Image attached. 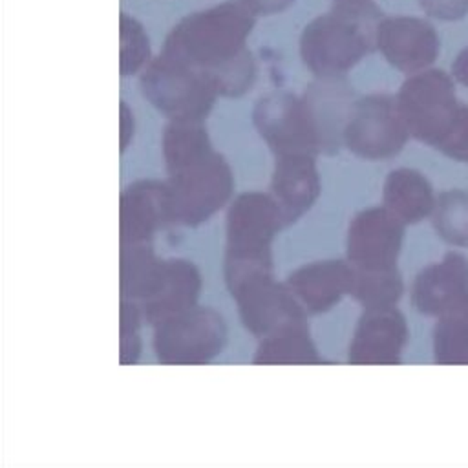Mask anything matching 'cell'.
Segmentation results:
<instances>
[{"mask_svg": "<svg viewBox=\"0 0 468 468\" xmlns=\"http://www.w3.org/2000/svg\"><path fill=\"white\" fill-rule=\"evenodd\" d=\"M384 18L371 0H335L300 35V57L318 79L344 77L377 48V27Z\"/></svg>", "mask_w": 468, "mask_h": 468, "instance_id": "cell-2", "label": "cell"}, {"mask_svg": "<svg viewBox=\"0 0 468 468\" xmlns=\"http://www.w3.org/2000/svg\"><path fill=\"white\" fill-rule=\"evenodd\" d=\"M172 218L177 227H197L221 210L234 192L229 161L207 148L166 166Z\"/></svg>", "mask_w": 468, "mask_h": 468, "instance_id": "cell-3", "label": "cell"}, {"mask_svg": "<svg viewBox=\"0 0 468 468\" xmlns=\"http://www.w3.org/2000/svg\"><path fill=\"white\" fill-rule=\"evenodd\" d=\"M377 48L393 68L413 75L437 60L441 40L428 20L388 16L378 22Z\"/></svg>", "mask_w": 468, "mask_h": 468, "instance_id": "cell-14", "label": "cell"}, {"mask_svg": "<svg viewBox=\"0 0 468 468\" xmlns=\"http://www.w3.org/2000/svg\"><path fill=\"white\" fill-rule=\"evenodd\" d=\"M256 15L239 0H227L183 16L166 35L163 53L207 75L219 97H239L256 80L247 40Z\"/></svg>", "mask_w": 468, "mask_h": 468, "instance_id": "cell-1", "label": "cell"}, {"mask_svg": "<svg viewBox=\"0 0 468 468\" xmlns=\"http://www.w3.org/2000/svg\"><path fill=\"white\" fill-rule=\"evenodd\" d=\"M203 278L199 269L185 258L163 260L159 278L152 292L139 303L144 322L157 325L159 322L197 305Z\"/></svg>", "mask_w": 468, "mask_h": 468, "instance_id": "cell-17", "label": "cell"}, {"mask_svg": "<svg viewBox=\"0 0 468 468\" xmlns=\"http://www.w3.org/2000/svg\"><path fill=\"white\" fill-rule=\"evenodd\" d=\"M324 362L305 318L285 322L261 336L252 356V364L260 366H316Z\"/></svg>", "mask_w": 468, "mask_h": 468, "instance_id": "cell-19", "label": "cell"}, {"mask_svg": "<svg viewBox=\"0 0 468 468\" xmlns=\"http://www.w3.org/2000/svg\"><path fill=\"white\" fill-rule=\"evenodd\" d=\"M163 258H157L152 243L121 245L119 289L121 298L141 303L154 289Z\"/></svg>", "mask_w": 468, "mask_h": 468, "instance_id": "cell-21", "label": "cell"}, {"mask_svg": "<svg viewBox=\"0 0 468 468\" xmlns=\"http://www.w3.org/2000/svg\"><path fill=\"white\" fill-rule=\"evenodd\" d=\"M174 225L166 181L141 179L128 185L119 199L121 245L152 243L159 230Z\"/></svg>", "mask_w": 468, "mask_h": 468, "instance_id": "cell-13", "label": "cell"}, {"mask_svg": "<svg viewBox=\"0 0 468 468\" xmlns=\"http://www.w3.org/2000/svg\"><path fill=\"white\" fill-rule=\"evenodd\" d=\"M452 75L455 77L457 82L468 88V46L455 57L452 64Z\"/></svg>", "mask_w": 468, "mask_h": 468, "instance_id": "cell-31", "label": "cell"}, {"mask_svg": "<svg viewBox=\"0 0 468 468\" xmlns=\"http://www.w3.org/2000/svg\"><path fill=\"white\" fill-rule=\"evenodd\" d=\"M227 336L221 313L194 305L154 325V353L165 366H203L221 355Z\"/></svg>", "mask_w": 468, "mask_h": 468, "instance_id": "cell-8", "label": "cell"}, {"mask_svg": "<svg viewBox=\"0 0 468 468\" xmlns=\"http://www.w3.org/2000/svg\"><path fill=\"white\" fill-rule=\"evenodd\" d=\"M353 267V265H351ZM404 292L399 269H355L349 296L364 309L395 305Z\"/></svg>", "mask_w": 468, "mask_h": 468, "instance_id": "cell-22", "label": "cell"}, {"mask_svg": "<svg viewBox=\"0 0 468 468\" xmlns=\"http://www.w3.org/2000/svg\"><path fill=\"white\" fill-rule=\"evenodd\" d=\"M428 16L439 20H461L468 13V0H419Z\"/></svg>", "mask_w": 468, "mask_h": 468, "instance_id": "cell-28", "label": "cell"}, {"mask_svg": "<svg viewBox=\"0 0 468 468\" xmlns=\"http://www.w3.org/2000/svg\"><path fill=\"white\" fill-rule=\"evenodd\" d=\"M444 155L455 159V161H463L468 163V106H463V112L452 130V133L448 135V139L444 141V144L441 146V150Z\"/></svg>", "mask_w": 468, "mask_h": 468, "instance_id": "cell-27", "label": "cell"}, {"mask_svg": "<svg viewBox=\"0 0 468 468\" xmlns=\"http://www.w3.org/2000/svg\"><path fill=\"white\" fill-rule=\"evenodd\" d=\"M252 124L274 155L324 152V137L307 95L271 91L252 108Z\"/></svg>", "mask_w": 468, "mask_h": 468, "instance_id": "cell-7", "label": "cell"}, {"mask_svg": "<svg viewBox=\"0 0 468 468\" xmlns=\"http://www.w3.org/2000/svg\"><path fill=\"white\" fill-rule=\"evenodd\" d=\"M283 227V214L271 194L236 196L227 212L225 261L272 263V241Z\"/></svg>", "mask_w": 468, "mask_h": 468, "instance_id": "cell-10", "label": "cell"}, {"mask_svg": "<svg viewBox=\"0 0 468 468\" xmlns=\"http://www.w3.org/2000/svg\"><path fill=\"white\" fill-rule=\"evenodd\" d=\"M144 320L137 302L121 298V364H135L143 351V340L139 335L141 322Z\"/></svg>", "mask_w": 468, "mask_h": 468, "instance_id": "cell-26", "label": "cell"}, {"mask_svg": "<svg viewBox=\"0 0 468 468\" xmlns=\"http://www.w3.org/2000/svg\"><path fill=\"white\" fill-rule=\"evenodd\" d=\"M410 130L400 113L397 97L369 93L353 101L344 130L342 144L362 159H388L408 143Z\"/></svg>", "mask_w": 468, "mask_h": 468, "instance_id": "cell-9", "label": "cell"}, {"mask_svg": "<svg viewBox=\"0 0 468 468\" xmlns=\"http://www.w3.org/2000/svg\"><path fill=\"white\" fill-rule=\"evenodd\" d=\"M433 360L468 366V307L439 316L433 329Z\"/></svg>", "mask_w": 468, "mask_h": 468, "instance_id": "cell-23", "label": "cell"}, {"mask_svg": "<svg viewBox=\"0 0 468 468\" xmlns=\"http://www.w3.org/2000/svg\"><path fill=\"white\" fill-rule=\"evenodd\" d=\"M404 225L384 205L360 210L347 227V261L355 269H395L404 241Z\"/></svg>", "mask_w": 468, "mask_h": 468, "instance_id": "cell-11", "label": "cell"}, {"mask_svg": "<svg viewBox=\"0 0 468 468\" xmlns=\"http://www.w3.org/2000/svg\"><path fill=\"white\" fill-rule=\"evenodd\" d=\"M141 91L170 121L203 122L219 97L207 75L163 51L143 69Z\"/></svg>", "mask_w": 468, "mask_h": 468, "instance_id": "cell-5", "label": "cell"}, {"mask_svg": "<svg viewBox=\"0 0 468 468\" xmlns=\"http://www.w3.org/2000/svg\"><path fill=\"white\" fill-rule=\"evenodd\" d=\"M397 102L410 135L437 150L452 133L464 106L455 97L452 77L442 69H424L408 77Z\"/></svg>", "mask_w": 468, "mask_h": 468, "instance_id": "cell-6", "label": "cell"}, {"mask_svg": "<svg viewBox=\"0 0 468 468\" xmlns=\"http://www.w3.org/2000/svg\"><path fill=\"white\" fill-rule=\"evenodd\" d=\"M411 303L426 316L468 307V260L457 252L424 267L413 280Z\"/></svg>", "mask_w": 468, "mask_h": 468, "instance_id": "cell-15", "label": "cell"}, {"mask_svg": "<svg viewBox=\"0 0 468 468\" xmlns=\"http://www.w3.org/2000/svg\"><path fill=\"white\" fill-rule=\"evenodd\" d=\"M382 201L406 225L419 223L435 210L431 183L413 168H397L388 174L382 186Z\"/></svg>", "mask_w": 468, "mask_h": 468, "instance_id": "cell-20", "label": "cell"}, {"mask_svg": "<svg viewBox=\"0 0 468 468\" xmlns=\"http://www.w3.org/2000/svg\"><path fill=\"white\" fill-rule=\"evenodd\" d=\"M353 267L346 260H318L292 271L285 285L307 314H322L349 294Z\"/></svg>", "mask_w": 468, "mask_h": 468, "instance_id": "cell-16", "label": "cell"}, {"mask_svg": "<svg viewBox=\"0 0 468 468\" xmlns=\"http://www.w3.org/2000/svg\"><path fill=\"white\" fill-rule=\"evenodd\" d=\"M223 274L241 324L254 336L261 338L285 322L307 316L285 282L274 280L272 263L225 261Z\"/></svg>", "mask_w": 468, "mask_h": 468, "instance_id": "cell-4", "label": "cell"}, {"mask_svg": "<svg viewBox=\"0 0 468 468\" xmlns=\"http://www.w3.org/2000/svg\"><path fill=\"white\" fill-rule=\"evenodd\" d=\"M254 15H274L291 7L296 0H239Z\"/></svg>", "mask_w": 468, "mask_h": 468, "instance_id": "cell-30", "label": "cell"}, {"mask_svg": "<svg viewBox=\"0 0 468 468\" xmlns=\"http://www.w3.org/2000/svg\"><path fill=\"white\" fill-rule=\"evenodd\" d=\"M119 117H121L119 132H121V154H122V152H126V148L132 143L133 133H135V117H133L132 108L124 101H121Z\"/></svg>", "mask_w": 468, "mask_h": 468, "instance_id": "cell-29", "label": "cell"}, {"mask_svg": "<svg viewBox=\"0 0 468 468\" xmlns=\"http://www.w3.org/2000/svg\"><path fill=\"white\" fill-rule=\"evenodd\" d=\"M119 40H121V75L130 77L137 71H143L150 58V38L144 26L132 15L121 13L119 20Z\"/></svg>", "mask_w": 468, "mask_h": 468, "instance_id": "cell-25", "label": "cell"}, {"mask_svg": "<svg viewBox=\"0 0 468 468\" xmlns=\"http://www.w3.org/2000/svg\"><path fill=\"white\" fill-rule=\"evenodd\" d=\"M408 324L395 307L364 309L351 336L347 362L355 366H395L402 362Z\"/></svg>", "mask_w": 468, "mask_h": 468, "instance_id": "cell-12", "label": "cell"}, {"mask_svg": "<svg viewBox=\"0 0 468 468\" xmlns=\"http://www.w3.org/2000/svg\"><path fill=\"white\" fill-rule=\"evenodd\" d=\"M322 190L316 155H276L271 176V196L276 199L285 227L298 221L318 199Z\"/></svg>", "mask_w": 468, "mask_h": 468, "instance_id": "cell-18", "label": "cell"}, {"mask_svg": "<svg viewBox=\"0 0 468 468\" xmlns=\"http://www.w3.org/2000/svg\"><path fill=\"white\" fill-rule=\"evenodd\" d=\"M433 227L446 243L468 247V190H448L439 196Z\"/></svg>", "mask_w": 468, "mask_h": 468, "instance_id": "cell-24", "label": "cell"}]
</instances>
